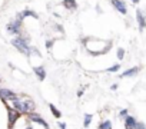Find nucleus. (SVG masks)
<instances>
[{
	"mask_svg": "<svg viewBox=\"0 0 146 129\" xmlns=\"http://www.w3.org/2000/svg\"><path fill=\"white\" fill-rule=\"evenodd\" d=\"M29 37L27 36H16L15 39H12V45L16 47V50H19L20 53L30 56V45H29Z\"/></svg>",
	"mask_w": 146,
	"mask_h": 129,
	"instance_id": "f257e3e1",
	"label": "nucleus"
},
{
	"mask_svg": "<svg viewBox=\"0 0 146 129\" xmlns=\"http://www.w3.org/2000/svg\"><path fill=\"white\" fill-rule=\"evenodd\" d=\"M22 116H23L22 113H19L17 110H15L12 106L7 105V126H9V128H15L16 123L20 120Z\"/></svg>",
	"mask_w": 146,
	"mask_h": 129,
	"instance_id": "f03ea898",
	"label": "nucleus"
},
{
	"mask_svg": "<svg viewBox=\"0 0 146 129\" xmlns=\"http://www.w3.org/2000/svg\"><path fill=\"white\" fill-rule=\"evenodd\" d=\"M22 26H23V22L19 20V19H15V20H12V22L7 23L6 30L10 35H13V36H20L22 35Z\"/></svg>",
	"mask_w": 146,
	"mask_h": 129,
	"instance_id": "7ed1b4c3",
	"label": "nucleus"
},
{
	"mask_svg": "<svg viewBox=\"0 0 146 129\" xmlns=\"http://www.w3.org/2000/svg\"><path fill=\"white\" fill-rule=\"evenodd\" d=\"M26 116H27V120H29L30 123H37V125H40V126L44 128V129H50L49 123L46 122V119H44L42 115H39V113H36V112H32V113H29V115H26Z\"/></svg>",
	"mask_w": 146,
	"mask_h": 129,
	"instance_id": "20e7f679",
	"label": "nucleus"
},
{
	"mask_svg": "<svg viewBox=\"0 0 146 129\" xmlns=\"http://www.w3.org/2000/svg\"><path fill=\"white\" fill-rule=\"evenodd\" d=\"M17 98H19V95L16 92H13L12 89H9V88H0V99H2L6 105H7V102H13Z\"/></svg>",
	"mask_w": 146,
	"mask_h": 129,
	"instance_id": "39448f33",
	"label": "nucleus"
},
{
	"mask_svg": "<svg viewBox=\"0 0 146 129\" xmlns=\"http://www.w3.org/2000/svg\"><path fill=\"white\" fill-rule=\"evenodd\" d=\"M12 103V108L15 109V110H17L19 113H22V115H26V108H25V100H23V96H19L17 99H15L13 102H10Z\"/></svg>",
	"mask_w": 146,
	"mask_h": 129,
	"instance_id": "423d86ee",
	"label": "nucleus"
},
{
	"mask_svg": "<svg viewBox=\"0 0 146 129\" xmlns=\"http://www.w3.org/2000/svg\"><path fill=\"white\" fill-rule=\"evenodd\" d=\"M137 119L132 115H127L125 119H123V129H136L137 126Z\"/></svg>",
	"mask_w": 146,
	"mask_h": 129,
	"instance_id": "0eeeda50",
	"label": "nucleus"
},
{
	"mask_svg": "<svg viewBox=\"0 0 146 129\" xmlns=\"http://www.w3.org/2000/svg\"><path fill=\"white\" fill-rule=\"evenodd\" d=\"M110 3H112V6L120 13V15H126L127 13V9H126V5H125V2L123 0H110Z\"/></svg>",
	"mask_w": 146,
	"mask_h": 129,
	"instance_id": "6e6552de",
	"label": "nucleus"
},
{
	"mask_svg": "<svg viewBox=\"0 0 146 129\" xmlns=\"http://www.w3.org/2000/svg\"><path fill=\"white\" fill-rule=\"evenodd\" d=\"M33 73L36 75L37 80H40V82H43V80L46 79V76H47V73H46V69H44V66H43V64H39V66H35V68H33Z\"/></svg>",
	"mask_w": 146,
	"mask_h": 129,
	"instance_id": "1a4fd4ad",
	"label": "nucleus"
},
{
	"mask_svg": "<svg viewBox=\"0 0 146 129\" xmlns=\"http://www.w3.org/2000/svg\"><path fill=\"white\" fill-rule=\"evenodd\" d=\"M26 17L39 19L37 13H36V12H33V10H30V9H26V10H23V12H19V13L16 15V19H19V20H22V22H23V19H26Z\"/></svg>",
	"mask_w": 146,
	"mask_h": 129,
	"instance_id": "9d476101",
	"label": "nucleus"
},
{
	"mask_svg": "<svg viewBox=\"0 0 146 129\" xmlns=\"http://www.w3.org/2000/svg\"><path fill=\"white\" fill-rule=\"evenodd\" d=\"M136 22H137V25H139V30L143 32L145 27H146V16L143 15V12H142L140 9L136 10Z\"/></svg>",
	"mask_w": 146,
	"mask_h": 129,
	"instance_id": "9b49d317",
	"label": "nucleus"
},
{
	"mask_svg": "<svg viewBox=\"0 0 146 129\" xmlns=\"http://www.w3.org/2000/svg\"><path fill=\"white\" fill-rule=\"evenodd\" d=\"M139 72H140V68H139V66H133V68H129V69L123 70V72L119 75V78H120V79H123V78H133V76H136Z\"/></svg>",
	"mask_w": 146,
	"mask_h": 129,
	"instance_id": "f8f14e48",
	"label": "nucleus"
},
{
	"mask_svg": "<svg viewBox=\"0 0 146 129\" xmlns=\"http://www.w3.org/2000/svg\"><path fill=\"white\" fill-rule=\"evenodd\" d=\"M23 100H25L26 115H29V113H32V112L36 110V102H35L32 98H29V96H23Z\"/></svg>",
	"mask_w": 146,
	"mask_h": 129,
	"instance_id": "ddd939ff",
	"label": "nucleus"
},
{
	"mask_svg": "<svg viewBox=\"0 0 146 129\" xmlns=\"http://www.w3.org/2000/svg\"><path fill=\"white\" fill-rule=\"evenodd\" d=\"M62 5H63V7L66 10H72L73 12V10L78 9V2H76V0H63Z\"/></svg>",
	"mask_w": 146,
	"mask_h": 129,
	"instance_id": "4468645a",
	"label": "nucleus"
},
{
	"mask_svg": "<svg viewBox=\"0 0 146 129\" xmlns=\"http://www.w3.org/2000/svg\"><path fill=\"white\" fill-rule=\"evenodd\" d=\"M98 129H113V123H112L110 119H103V120L99 122Z\"/></svg>",
	"mask_w": 146,
	"mask_h": 129,
	"instance_id": "2eb2a0df",
	"label": "nucleus"
},
{
	"mask_svg": "<svg viewBox=\"0 0 146 129\" xmlns=\"http://www.w3.org/2000/svg\"><path fill=\"white\" fill-rule=\"evenodd\" d=\"M49 109H50L52 115H53L56 119H60V118L63 116V113L59 110V108H57V106H54V103H49Z\"/></svg>",
	"mask_w": 146,
	"mask_h": 129,
	"instance_id": "dca6fc26",
	"label": "nucleus"
},
{
	"mask_svg": "<svg viewBox=\"0 0 146 129\" xmlns=\"http://www.w3.org/2000/svg\"><path fill=\"white\" fill-rule=\"evenodd\" d=\"M92 119H93V115H92V113H85V116H83V128H85V129H88V128L90 126Z\"/></svg>",
	"mask_w": 146,
	"mask_h": 129,
	"instance_id": "f3484780",
	"label": "nucleus"
},
{
	"mask_svg": "<svg viewBox=\"0 0 146 129\" xmlns=\"http://www.w3.org/2000/svg\"><path fill=\"white\" fill-rule=\"evenodd\" d=\"M127 115H129V109H127V108L120 109V110H119V113H117V116H119V119H120V120H123Z\"/></svg>",
	"mask_w": 146,
	"mask_h": 129,
	"instance_id": "a211bd4d",
	"label": "nucleus"
},
{
	"mask_svg": "<svg viewBox=\"0 0 146 129\" xmlns=\"http://www.w3.org/2000/svg\"><path fill=\"white\" fill-rule=\"evenodd\" d=\"M116 57H117V60H123V57H125V49L123 47H119L116 50Z\"/></svg>",
	"mask_w": 146,
	"mask_h": 129,
	"instance_id": "6ab92c4d",
	"label": "nucleus"
},
{
	"mask_svg": "<svg viewBox=\"0 0 146 129\" xmlns=\"http://www.w3.org/2000/svg\"><path fill=\"white\" fill-rule=\"evenodd\" d=\"M119 69H120V64H113V66H110V68H108V69H106V72L115 73V72H119Z\"/></svg>",
	"mask_w": 146,
	"mask_h": 129,
	"instance_id": "aec40b11",
	"label": "nucleus"
},
{
	"mask_svg": "<svg viewBox=\"0 0 146 129\" xmlns=\"http://www.w3.org/2000/svg\"><path fill=\"white\" fill-rule=\"evenodd\" d=\"M53 43H54V39H50V40H47V42H46V49H52Z\"/></svg>",
	"mask_w": 146,
	"mask_h": 129,
	"instance_id": "412c9836",
	"label": "nucleus"
},
{
	"mask_svg": "<svg viewBox=\"0 0 146 129\" xmlns=\"http://www.w3.org/2000/svg\"><path fill=\"white\" fill-rule=\"evenodd\" d=\"M85 89H86V88H85V86H82V88L78 90V98H82V96H83V93H85Z\"/></svg>",
	"mask_w": 146,
	"mask_h": 129,
	"instance_id": "4be33fe9",
	"label": "nucleus"
},
{
	"mask_svg": "<svg viewBox=\"0 0 146 129\" xmlns=\"http://www.w3.org/2000/svg\"><path fill=\"white\" fill-rule=\"evenodd\" d=\"M136 129H146V125H145V122H137V126H136Z\"/></svg>",
	"mask_w": 146,
	"mask_h": 129,
	"instance_id": "5701e85b",
	"label": "nucleus"
},
{
	"mask_svg": "<svg viewBox=\"0 0 146 129\" xmlns=\"http://www.w3.org/2000/svg\"><path fill=\"white\" fill-rule=\"evenodd\" d=\"M57 125H59V129H67V126H66L64 122H59Z\"/></svg>",
	"mask_w": 146,
	"mask_h": 129,
	"instance_id": "b1692460",
	"label": "nucleus"
},
{
	"mask_svg": "<svg viewBox=\"0 0 146 129\" xmlns=\"http://www.w3.org/2000/svg\"><path fill=\"white\" fill-rule=\"evenodd\" d=\"M110 89H112V90H116V89H117V83H113Z\"/></svg>",
	"mask_w": 146,
	"mask_h": 129,
	"instance_id": "393cba45",
	"label": "nucleus"
},
{
	"mask_svg": "<svg viewBox=\"0 0 146 129\" xmlns=\"http://www.w3.org/2000/svg\"><path fill=\"white\" fill-rule=\"evenodd\" d=\"M25 129H35V128H33V125H27Z\"/></svg>",
	"mask_w": 146,
	"mask_h": 129,
	"instance_id": "a878e982",
	"label": "nucleus"
},
{
	"mask_svg": "<svg viewBox=\"0 0 146 129\" xmlns=\"http://www.w3.org/2000/svg\"><path fill=\"white\" fill-rule=\"evenodd\" d=\"M132 3L133 5H139V0H132Z\"/></svg>",
	"mask_w": 146,
	"mask_h": 129,
	"instance_id": "bb28decb",
	"label": "nucleus"
},
{
	"mask_svg": "<svg viewBox=\"0 0 146 129\" xmlns=\"http://www.w3.org/2000/svg\"><path fill=\"white\" fill-rule=\"evenodd\" d=\"M0 88H2V76H0Z\"/></svg>",
	"mask_w": 146,
	"mask_h": 129,
	"instance_id": "cd10ccee",
	"label": "nucleus"
},
{
	"mask_svg": "<svg viewBox=\"0 0 146 129\" xmlns=\"http://www.w3.org/2000/svg\"><path fill=\"white\" fill-rule=\"evenodd\" d=\"M7 129H13V128H7Z\"/></svg>",
	"mask_w": 146,
	"mask_h": 129,
	"instance_id": "c85d7f7f",
	"label": "nucleus"
}]
</instances>
